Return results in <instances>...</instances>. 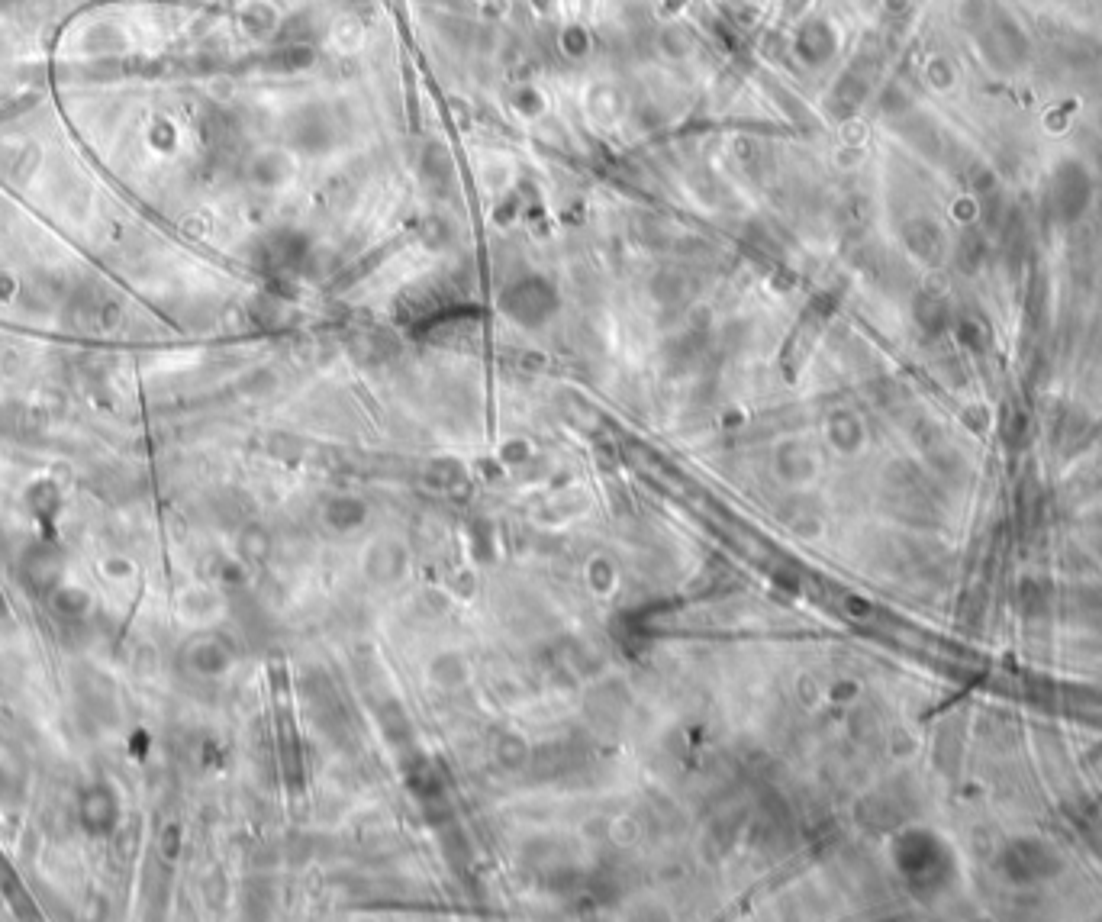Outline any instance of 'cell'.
<instances>
[{
	"label": "cell",
	"instance_id": "6da1fadb",
	"mask_svg": "<svg viewBox=\"0 0 1102 922\" xmlns=\"http://www.w3.org/2000/svg\"><path fill=\"white\" fill-rule=\"evenodd\" d=\"M94 816H100L97 835H107L113 829V823H116V816H120V810H116V800H113V794H110L107 787H94L91 794H84V800H81V819H84V826H91Z\"/></svg>",
	"mask_w": 1102,
	"mask_h": 922
}]
</instances>
